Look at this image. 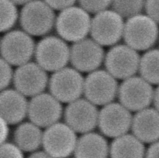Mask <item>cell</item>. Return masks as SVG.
I'll return each instance as SVG.
<instances>
[{"instance_id": "obj_1", "label": "cell", "mask_w": 159, "mask_h": 158, "mask_svg": "<svg viewBox=\"0 0 159 158\" xmlns=\"http://www.w3.org/2000/svg\"><path fill=\"white\" fill-rule=\"evenodd\" d=\"M54 11L43 0H33L23 6L20 10V26L30 36L47 35L55 26L57 16Z\"/></svg>"}, {"instance_id": "obj_2", "label": "cell", "mask_w": 159, "mask_h": 158, "mask_svg": "<svg viewBox=\"0 0 159 158\" xmlns=\"http://www.w3.org/2000/svg\"><path fill=\"white\" fill-rule=\"evenodd\" d=\"M126 44L138 51L148 50L159 38L158 24L147 14L127 19L124 31Z\"/></svg>"}, {"instance_id": "obj_3", "label": "cell", "mask_w": 159, "mask_h": 158, "mask_svg": "<svg viewBox=\"0 0 159 158\" xmlns=\"http://www.w3.org/2000/svg\"><path fill=\"white\" fill-rule=\"evenodd\" d=\"M91 24L90 13L81 6H73L60 11L55 28L61 38L74 43L86 38L90 33Z\"/></svg>"}, {"instance_id": "obj_4", "label": "cell", "mask_w": 159, "mask_h": 158, "mask_svg": "<svg viewBox=\"0 0 159 158\" xmlns=\"http://www.w3.org/2000/svg\"><path fill=\"white\" fill-rule=\"evenodd\" d=\"M34 57L45 71L54 73L65 68L70 61V47L61 37L48 36L36 45Z\"/></svg>"}, {"instance_id": "obj_5", "label": "cell", "mask_w": 159, "mask_h": 158, "mask_svg": "<svg viewBox=\"0 0 159 158\" xmlns=\"http://www.w3.org/2000/svg\"><path fill=\"white\" fill-rule=\"evenodd\" d=\"M85 79L74 68H65L51 74L49 79L50 92L63 103H71L84 94Z\"/></svg>"}, {"instance_id": "obj_6", "label": "cell", "mask_w": 159, "mask_h": 158, "mask_svg": "<svg viewBox=\"0 0 159 158\" xmlns=\"http://www.w3.org/2000/svg\"><path fill=\"white\" fill-rule=\"evenodd\" d=\"M35 49L32 36L23 30H10L2 37V58L13 66L19 67L30 62Z\"/></svg>"}, {"instance_id": "obj_7", "label": "cell", "mask_w": 159, "mask_h": 158, "mask_svg": "<svg viewBox=\"0 0 159 158\" xmlns=\"http://www.w3.org/2000/svg\"><path fill=\"white\" fill-rule=\"evenodd\" d=\"M124 18L113 9L95 14L92 19L90 34L101 46H114L124 37Z\"/></svg>"}, {"instance_id": "obj_8", "label": "cell", "mask_w": 159, "mask_h": 158, "mask_svg": "<svg viewBox=\"0 0 159 158\" xmlns=\"http://www.w3.org/2000/svg\"><path fill=\"white\" fill-rule=\"evenodd\" d=\"M154 92L152 84L141 76H133L123 81L119 86L120 103L130 112H139L148 108L153 102Z\"/></svg>"}, {"instance_id": "obj_9", "label": "cell", "mask_w": 159, "mask_h": 158, "mask_svg": "<svg viewBox=\"0 0 159 158\" xmlns=\"http://www.w3.org/2000/svg\"><path fill=\"white\" fill-rule=\"evenodd\" d=\"M141 57L138 50L128 45L116 44L107 51L104 62L110 74L124 81L139 71Z\"/></svg>"}, {"instance_id": "obj_10", "label": "cell", "mask_w": 159, "mask_h": 158, "mask_svg": "<svg viewBox=\"0 0 159 158\" xmlns=\"http://www.w3.org/2000/svg\"><path fill=\"white\" fill-rule=\"evenodd\" d=\"M119 85L107 71L96 70L89 73L85 78L84 94L85 99L96 105H104L113 102L118 95Z\"/></svg>"}, {"instance_id": "obj_11", "label": "cell", "mask_w": 159, "mask_h": 158, "mask_svg": "<svg viewBox=\"0 0 159 158\" xmlns=\"http://www.w3.org/2000/svg\"><path fill=\"white\" fill-rule=\"evenodd\" d=\"M76 133L68 124H53L43 132V150L56 158L71 156L74 153L79 139Z\"/></svg>"}, {"instance_id": "obj_12", "label": "cell", "mask_w": 159, "mask_h": 158, "mask_svg": "<svg viewBox=\"0 0 159 158\" xmlns=\"http://www.w3.org/2000/svg\"><path fill=\"white\" fill-rule=\"evenodd\" d=\"M131 112L121 103L111 102L99 111L98 126L103 136L117 138L125 135L131 129Z\"/></svg>"}, {"instance_id": "obj_13", "label": "cell", "mask_w": 159, "mask_h": 158, "mask_svg": "<svg viewBox=\"0 0 159 158\" xmlns=\"http://www.w3.org/2000/svg\"><path fill=\"white\" fill-rule=\"evenodd\" d=\"M48 71L37 62H28L20 65L14 71L13 85L25 96L34 97L43 93L49 84Z\"/></svg>"}, {"instance_id": "obj_14", "label": "cell", "mask_w": 159, "mask_h": 158, "mask_svg": "<svg viewBox=\"0 0 159 158\" xmlns=\"http://www.w3.org/2000/svg\"><path fill=\"white\" fill-rule=\"evenodd\" d=\"M99 115L96 105L86 99L68 103L64 112L65 123L81 134L90 133L97 126Z\"/></svg>"}, {"instance_id": "obj_15", "label": "cell", "mask_w": 159, "mask_h": 158, "mask_svg": "<svg viewBox=\"0 0 159 158\" xmlns=\"http://www.w3.org/2000/svg\"><path fill=\"white\" fill-rule=\"evenodd\" d=\"M105 57L102 46L93 38L75 42L70 47V62L80 72L91 73L98 70Z\"/></svg>"}, {"instance_id": "obj_16", "label": "cell", "mask_w": 159, "mask_h": 158, "mask_svg": "<svg viewBox=\"0 0 159 158\" xmlns=\"http://www.w3.org/2000/svg\"><path fill=\"white\" fill-rule=\"evenodd\" d=\"M62 114L61 102L49 93H40L32 97L29 102L28 118L40 128H48L58 122Z\"/></svg>"}, {"instance_id": "obj_17", "label": "cell", "mask_w": 159, "mask_h": 158, "mask_svg": "<svg viewBox=\"0 0 159 158\" xmlns=\"http://www.w3.org/2000/svg\"><path fill=\"white\" fill-rule=\"evenodd\" d=\"M29 102L26 96L16 89L6 88L0 94L1 118L9 125L21 122L28 114Z\"/></svg>"}, {"instance_id": "obj_18", "label": "cell", "mask_w": 159, "mask_h": 158, "mask_svg": "<svg viewBox=\"0 0 159 158\" xmlns=\"http://www.w3.org/2000/svg\"><path fill=\"white\" fill-rule=\"evenodd\" d=\"M132 133L144 143L159 140V112L155 108H147L137 112L133 116Z\"/></svg>"}, {"instance_id": "obj_19", "label": "cell", "mask_w": 159, "mask_h": 158, "mask_svg": "<svg viewBox=\"0 0 159 158\" xmlns=\"http://www.w3.org/2000/svg\"><path fill=\"white\" fill-rule=\"evenodd\" d=\"M74 155L75 158H108L110 145L105 136L90 132L78 139Z\"/></svg>"}, {"instance_id": "obj_20", "label": "cell", "mask_w": 159, "mask_h": 158, "mask_svg": "<svg viewBox=\"0 0 159 158\" xmlns=\"http://www.w3.org/2000/svg\"><path fill=\"white\" fill-rule=\"evenodd\" d=\"M144 143L134 134L123 135L113 139L110 145V158H145Z\"/></svg>"}, {"instance_id": "obj_21", "label": "cell", "mask_w": 159, "mask_h": 158, "mask_svg": "<svg viewBox=\"0 0 159 158\" xmlns=\"http://www.w3.org/2000/svg\"><path fill=\"white\" fill-rule=\"evenodd\" d=\"M43 132L33 122L20 123L14 131V143L23 152L33 153L39 150L43 144Z\"/></svg>"}, {"instance_id": "obj_22", "label": "cell", "mask_w": 159, "mask_h": 158, "mask_svg": "<svg viewBox=\"0 0 159 158\" xmlns=\"http://www.w3.org/2000/svg\"><path fill=\"white\" fill-rule=\"evenodd\" d=\"M141 77L152 85H159V49H150L141 57Z\"/></svg>"}, {"instance_id": "obj_23", "label": "cell", "mask_w": 159, "mask_h": 158, "mask_svg": "<svg viewBox=\"0 0 159 158\" xmlns=\"http://www.w3.org/2000/svg\"><path fill=\"white\" fill-rule=\"evenodd\" d=\"M0 12L1 32H9L17 23L18 19H20L17 5L11 0H0Z\"/></svg>"}, {"instance_id": "obj_24", "label": "cell", "mask_w": 159, "mask_h": 158, "mask_svg": "<svg viewBox=\"0 0 159 158\" xmlns=\"http://www.w3.org/2000/svg\"><path fill=\"white\" fill-rule=\"evenodd\" d=\"M145 2L146 0H113L111 7L124 19H129L142 13Z\"/></svg>"}, {"instance_id": "obj_25", "label": "cell", "mask_w": 159, "mask_h": 158, "mask_svg": "<svg viewBox=\"0 0 159 158\" xmlns=\"http://www.w3.org/2000/svg\"><path fill=\"white\" fill-rule=\"evenodd\" d=\"M113 0H78L79 6L89 13L96 14L111 7Z\"/></svg>"}, {"instance_id": "obj_26", "label": "cell", "mask_w": 159, "mask_h": 158, "mask_svg": "<svg viewBox=\"0 0 159 158\" xmlns=\"http://www.w3.org/2000/svg\"><path fill=\"white\" fill-rule=\"evenodd\" d=\"M0 158H25L23 151L12 143L6 142L1 143Z\"/></svg>"}, {"instance_id": "obj_27", "label": "cell", "mask_w": 159, "mask_h": 158, "mask_svg": "<svg viewBox=\"0 0 159 158\" xmlns=\"http://www.w3.org/2000/svg\"><path fill=\"white\" fill-rule=\"evenodd\" d=\"M12 65L8 63L2 58H1V62H0V67H1V82H0V87L1 90H5L9 87L12 81H13L14 72L12 69Z\"/></svg>"}, {"instance_id": "obj_28", "label": "cell", "mask_w": 159, "mask_h": 158, "mask_svg": "<svg viewBox=\"0 0 159 158\" xmlns=\"http://www.w3.org/2000/svg\"><path fill=\"white\" fill-rule=\"evenodd\" d=\"M144 10L159 25V0H146Z\"/></svg>"}, {"instance_id": "obj_29", "label": "cell", "mask_w": 159, "mask_h": 158, "mask_svg": "<svg viewBox=\"0 0 159 158\" xmlns=\"http://www.w3.org/2000/svg\"><path fill=\"white\" fill-rule=\"evenodd\" d=\"M48 3L53 9L57 11H61L63 9L75 6L78 0H43Z\"/></svg>"}, {"instance_id": "obj_30", "label": "cell", "mask_w": 159, "mask_h": 158, "mask_svg": "<svg viewBox=\"0 0 159 158\" xmlns=\"http://www.w3.org/2000/svg\"><path fill=\"white\" fill-rule=\"evenodd\" d=\"M145 158H159V140L150 144L146 150Z\"/></svg>"}, {"instance_id": "obj_31", "label": "cell", "mask_w": 159, "mask_h": 158, "mask_svg": "<svg viewBox=\"0 0 159 158\" xmlns=\"http://www.w3.org/2000/svg\"><path fill=\"white\" fill-rule=\"evenodd\" d=\"M9 125L7 122L1 118V131H0V135H1V143L7 142L8 137L9 134Z\"/></svg>"}, {"instance_id": "obj_32", "label": "cell", "mask_w": 159, "mask_h": 158, "mask_svg": "<svg viewBox=\"0 0 159 158\" xmlns=\"http://www.w3.org/2000/svg\"><path fill=\"white\" fill-rule=\"evenodd\" d=\"M26 158H56L54 156H51L48 153H47L45 150H37L35 152L31 153Z\"/></svg>"}, {"instance_id": "obj_33", "label": "cell", "mask_w": 159, "mask_h": 158, "mask_svg": "<svg viewBox=\"0 0 159 158\" xmlns=\"http://www.w3.org/2000/svg\"><path fill=\"white\" fill-rule=\"evenodd\" d=\"M153 103L155 105V108L159 112V85L155 88V92H154V99Z\"/></svg>"}, {"instance_id": "obj_34", "label": "cell", "mask_w": 159, "mask_h": 158, "mask_svg": "<svg viewBox=\"0 0 159 158\" xmlns=\"http://www.w3.org/2000/svg\"><path fill=\"white\" fill-rule=\"evenodd\" d=\"M14 3L17 5V6H24V5L27 4L30 2L33 1V0H11Z\"/></svg>"}, {"instance_id": "obj_35", "label": "cell", "mask_w": 159, "mask_h": 158, "mask_svg": "<svg viewBox=\"0 0 159 158\" xmlns=\"http://www.w3.org/2000/svg\"><path fill=\"white\" fill-rule=\"evenodd\" d=\"M65 158H75V156L74 153H73L72 155H71V156H67V157H65Z\"/></svg>"}]
</instances>
